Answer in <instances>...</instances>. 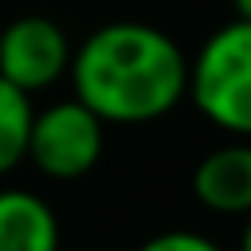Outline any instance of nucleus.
Segmentation results:
<instances>
[{"instance_id":"f257e3e1","label":"nucleus","mask_w":251,"mask_h":251,"mask_svg":"<svg viewBox=\"0 0 251 251\" xmlns=\"http://www.w3.org/2000/svg\"><path fill=\"white\" fill-rule=\"evenodd\" d=\"M67 78L75 98L106 126H149L184 102L188 55L153 24L114 20L71 51Z\"/></svg>"},{"instance_id":"f03ea898","label":"nucleus","mask_w":251,"mask_h":251,"mask_svg":"<svg viewBox=\"0 0 251 251\" xmlns=\"http://www.w3.org/2000/svg\"><path fill=\"white\" fill-rule=\"evenodd\" d=\"M184 98L216 129L251 141V20H231L196 47Z\"/></svg>"},{"instance_id":"7ed1b4c3","label":"nucleus","mask_w":251,"mask_h":251,"mask_svg":"<svg viewBox=\"0 0 251 251\" xmlns=\"http://www.w3.org/2000/svg\"><path fill=\"white\" fill-rule=\"evenodd\" d=\"M106 149V122L94 118L75 94L31 114L24 161L47 180H82Z\"/></svg>"},{"instance_id":"20e7f679","label":"nucleus","mask_w":251,"mask_h":251,"mask_svg":"<svg viewBox=\"0 0 251 251\" xmlns=\"http://www.w3.org/2000/svg\"><path fill=\"white\" fill-rule=\"evenodd\" d=\"M71 39L51 16H20L0 31V78L20 86L24 94L51 90L67 78Z\"/></svg>"},{"instance_id":"39448f33","label":"nucleus","mask_w":251,"mask_h":251,"mask_svg":"<svg viewBox=\"0 0 251 251\" xmlns=\"http://www.w3.org/2000/svg\"><path fill=\"white\" fill-rule=\"evenodd\" d=\"M196 200L216 216H247L251 212V141H227L200 157L192 169Z\"/></svg>"},{"instance_id":"423d86ee","label":"nucleus","mask_w":251,"mask_h":251,"mask_svg":"<svg viewBox=\"0 0 251 251\" xmlns=\"http://www.w3.org/2000/svg\"><path fill=\"white\" fill-rule=\"evenodd\" d=\"M0 251H59V216L31 188H0Z\"/></svg>"},{"instance_id":"0eeeda50","label":"nucleus","mask_w":251,"mask_h":251,"mask_svg":"<svg viewBox=\"0 0 251 251\" xmlns=\"http://www.w3.org/2000/svg\"><path fill=\"white\" fill-rule=\"evenodd\" d=\"M31 94L0 78V176L24 165L27 153V129H31Z\"/></svg>"},{"instance_id":"6e6552de","label":"nucleus","mask_w":251,"mask_h":251,"mask_svg":"<svg viewBox=\"0 0 251 251\" xmlns=\"http://www.w3.org/2000/svg\"><path fill=\"white\" fill-rule=\"evenodd\" d=\"M137 251H224L212 235H204V231H184V227H176V231H157V235H149Z\"/></svg>"},{"instance_id":"1a4fd4ad","label":"nucleus","mask_w":251,"mask_h":251,"mask_svg":"<svg viewBox=\"0 0 251 251\" xmlns=\"http://www.w3.org/2000/svg\"><path fill=\"white\" fill-rule=\"evenodd\" d=\"M239 251H251V212L243 216V231H239Z\"/></svg>"},{"instance_id":"9d476101","label":"nucleus","mask_w":251,"mask_h":251,"mask_svg":"<svg viewBox=\"0 0 251 251\" xmlns=\"http://www.w3.org/2000/svg\"><path fill=\"white\" fill-rule=\"evenodd\" d=\"M235 8V20H251V0H231Z\"/></svg>"}]
</instances>
